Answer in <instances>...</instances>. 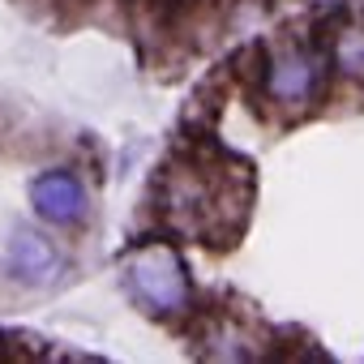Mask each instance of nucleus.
<instances>
[{
	"mask_svg": "<svg viewBox=\"0 0 364 364\" xmlns=\"http://www.w3.org/2000/svg\"><path fill=\"white\" fill-rule=\"evenodd\" d=\"M129 291L159 317H176L193 304V287H189V270L176 257V249L167 245H141L129 257Z\"/></svg>",
	"mask_w": 364,
	"mask_h": 364,
	"instance_id": "f257e3e1",
	"label": "nucleus"
},
{
	"mask_svg": "<svg viewBox=\"0 0 364 364\" xmlns=\"http://www.w3.org/2000/svg\"><path fill=\"white\" fill-rule=\"evenodd\" d=\"M321 82H326V69L304 48H287L266 65V95L283 112H304L321 95Z\"/></svg>",
	"mask_w": 364,
	"mask_h": 364,
	"instance_id": "f03ea898",
	"label": "nucleus"
},
{
	"mask_svg": "<svg viewBox=\"0 0 364 364\" xmlns=\"http://www.w3.org/2000/svg\"><path fill=\"white\" fill-rule=\"evenodd\" d=\"M31 206H35L39 219H48L56 228H73V223L86 219L90 198H86V185H82L73 171L52 167V171H39L31 180Z\"/></svg>",
	"mask_w": 364,
	"mask_h": 364,
	"instance_id": "7ed1b4c3",
	"label": "nucleus"
},
{
	"mask_svg": "<svg viewBox=\"0 0 364 364\" xmlns=\"http://www.w3.org/2000/svg\"><path fill=\"white\" fill-rule=\"evenodd\" d=\"M9 274L18 283H31V287L56 283V274H60L56 245L35 228H14V236H9Z\"/></svg>",
	"mask_w": 364,
	"mask_h": 364,
	"instance_id": "20e7f679",
	"label": "nucleus"
},
{
	"mask_svg": "<svg viewBox=\"0 0 364 364\" xmlns=\"http://www.w3.org/2000/svg\"><path fill=\"white\" fill-rule=\"evenodd\" d=\"M334 65L343 77L364 82V31H343L334 39Z\"/></svg>",
	"mask_w": 364,
	"mask_h": 364,
	"instance_id": "39448f33",
	"label": "nucleus"
}]
</instances>
